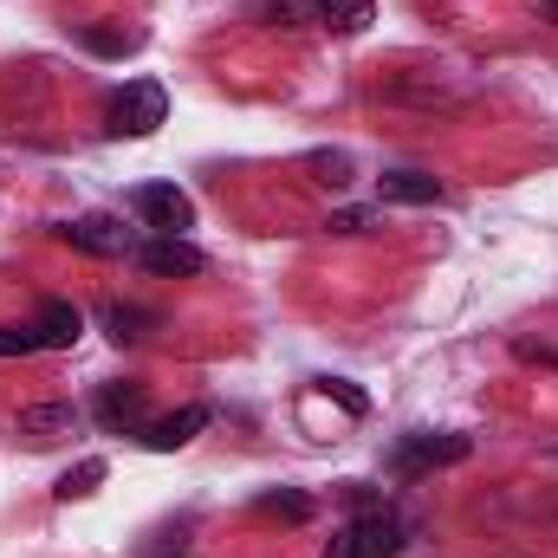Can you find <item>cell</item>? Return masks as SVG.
Segmentation results:
<instances>
[{
    "instance_id": "cell-8",
    "label": "cell",
    "mask_w": 558,
    "mask_h": 558,
    "mask_svg": "<svg viewBox=\"0 0 558 558\" xmlns=\"http://www.w3.org/2000/svg\"><path fill=\"white\" fill-rule=\"evenodd\" d=\"M33 331H39V351H72V344H78V331H85V318H78V305L46 299V305L33 312Z\"/></svg>"
},
{
    "instance_id": "cell-3",
    "label": "cell",
    "mask_w": 558,
    "mask_h": 558,
    "mask_svg": "<svg viewBox=\"0 0 558 558\" xmlns=\"http://www.w3.org/2000/svg\"><path fill=\"white\" fill-rule=\"evenodd\" d=\"M137 267L149 279H195V274H208V254L189 247L182 234H149L137 247Z\"/></svg>"
},
{
    "instance_id": "cell-12",
    "label": "cell",
    "mask_w": 558,
    "mask_h": 558,
    "mask_svg": "<svg viewBox=\"0 0 558 558\" xmlns=\"http://www.w3.org/2000/svg\"><path fill=\"white\" fill-rule=\"evenodd\" d=\"M312 7H318V20L331 33H364L377 20V0H312Z\"/></svg>"
},
{
    "instance_id": "cell-4",
    "label": "cell",
    "mask_w": 558,
    "mask_h": 558,
    "mask_svg": "<svg viewBox=\"0 0 558 558\" xmlns=\"http://www.w3.org/2000/svg\"><path fill=\"white\" fill-rule=\"evenodd\" d=\"M92 416H98L105 435H143V422H149V390H143V384H105L98 403H92Z\"/></svg>"
},
{
    "instance_id": "cell-5",
    "label": "cell",
    "mask_w": 558,
    "mask_h": 558,
    "mask_svg": "<svg viewBox=\"0 0 558 558\" xmlns=\"http://www.w3.org/2000/svg\"><path fill=\"white\" fill-rule=\"evenodd\" d=\"M78 254H98V260H118V254H137V241H131V228L118 221V215H78V221H65L59 228Z\"/></svg>"
},
{
    "instance_id": "cell-2",
    "label": "cell",
    "mask_w": 558,
    "mask_h": 558,
    "mask_svg": "<svg viewBox=\"0 0 558 558\" xmlns=\"http://www.w3.org/2000/svg\"><path fill=\"white\" fill-rule=\"evenodd\" d=\"M131 208H137V221L149 234H182V228H195V202H189L175 182H143L137 195H131Z\"/></svg>"
},
{
    "instance_id": "cell-10",
    "label": "cell",
    "mask_w": 558,
    "mask_h": 558,
    "mask_svg": "<svg viewBox=\"0 0 558 558\" xmlns=\"http://www.w3.org/2000/svg\"><path fill=\"white\" fill-rule=\"evenodd\" d=\"M377 195H384V202L428 208V202H441V182H435V175H422V169H390V175H377Z\"/></svg>"
},
{
    "instance_id": "cell-7",
    "label": "cell",
    "mask_w": 558,
    "mask_h": 558,
    "mask_svg": "<svg viewBox=\"0 0 558 558\" xmlns=\"http://www.w3.org/2000/svg\"><path fill=\"white\" fill-rule=\"evenodd\" d=\"M461 454H468V435H410L397 448V474L410 481L422 468H441V461H461Z\"/></svg>"
},
{
    "instance_id": "cell-15",
    "label": "cell",
    "mask_w": 558,
    "mask_h": 558,
    "mask_svg": "<svg viewBox=\"0 0 558 558\" xmlns=\"http://www.w3.org/2000/svg\"><path fill=\"white\" fill-rule=\"evenodd\" d=\"M260 513L305 526V520H312V494H299V487H279V494H267V500H260Z\"/></svg>"
},
{
    "instance_id": "cell-21",
    "label": "cell",
    "mask_w": 558,
    "mask_h": 558,
    "mask_svg": "<svg viewBox=\"0 0 558 558\" xmlns=\"http://www.w3.org/2000/svg\"><path fill=\"white\" fill-rule=\"evenodd\" d=\"M546 20H553V26H558V0H546Z\"/></svg>"
},
{
    "instance_id": "cell-14",
    "label": "cell",
    "mask_w": 558,
    "mask_h": 558,
    "mask_svg": "<svg viewBox=\"0 0 558 558\" xmlns=\"http://www.w3.org/2000/svg\"><path fill=\"white\" fill-rule=\"evenodd\" d=\"M305 169H312V175H318L325 189H344L357 162H351V149H312V156H305Z\"/></svg>"
},
{
    "instance_id": "cell-19",
    "label": "cell",
    "mask_w": 558,
    "mask_h": 558,
    "mask_svg": "<svg viewBox=\"0 0 558 558\" xmlns=\"http://www.w3.org/2000/svg\"><path fill=\"white\" fill-rule=\"evenodd\" d=\"M325 390H331V397H338V403H344V410H351V416H364V397H357V390H351V384H338V377H331V384H325Z\"/></svg>"
},
{
    "instance_id": "cell-9",
    "label": "cell",
    "mask_w": 558,
    "mask_h": 558,
    "mask_svg": "<svg viewBox=\"0 0 558 558\" xmlns=\"http://www.w3.org/2000/svg\"><path fill=\"white\" fill-rule=\"evenodd\" d=\"M72 428H78V410H72V403H33V410H20V435H26L33 448L59 441V435H72Z\"/></svg>"
},
{
    "instance_id": "cell-18",
    "label": "cell",
    "mask_w": 558,
    "mask_h": 558,
    "mask_svg": "<svg viewBox=\"0 0 558 558\" xmlns=\"http://www.w3.org/2000/svg\"><path fill=\"white\" fill-rule=\"evenodd\" d=\"M33 351H39L33 318H26V325H0V357H33Z\"/></svg>"
},
{
    "instance_id": "cell-11",
    "label": "cell",
    "mask_w": 558,
    "mask_h": 558,
    "mask_svg": "<svg viewBox=\"0 0 558 558\" xmlns=\"http://www.w3.org/2000/svg\"><path fill=\"white\" fill-rule=\"evenodd\" d=\"M241 7H247V20H260V26H286V33H299V26L318 20L312 0H241Z\"/></svg>"
},
{
    "instance_id": "cell-6",
    "label": "cell",
    "mask_w": 558,
    "mask_h": 558,
    "mask_svg": "<svg viewBox=\"0 0 558 558\" xmlns=\"http://www.w3.org/2000/svg\"><path fill=\"white\" fill-rule=\"evenodd\" d=\"M208 422H215V410H208V403H189V410H175V416L143 422V448H156V454H175V448H189V441H195Z\"/></svg>"
},
{
    "instance_id": "cell-20",
    "label": "cell",
    "mask_w": 558,
    "mask_h": 558,
    "mask_svg": "<svg viewBox=\"0 0 558 558\" xmlns=\"http://www.w3.org/2000/svg\"><path fill=\"white\" fill-rule=\"evenodd\" d=\"M325 558H357V539H351V526H338V539H331V553Z\"/></svg>"
},
{
    "instance_id": "cell-16",
    "label": "cell",
    "mask_w": 558,
    "mask_h": 558,
    "mask_svg": "<svg viewBox=\"0 0 558 558\" xmlns=\"http://www.w3.org/2000/svg\"><path fill=\"white\" fill-rule=\"evenodd\" d=\"M98 481H105V461H78L72 474H59V500H85V494H98Z\"/></svg>"
},
{
    "instance_id": "cell-13",
    "label": "cell",
    "mask_w": 558,
    "mask_h": 558,
    "mask_svg": "<svg viewBox=\"0 0 558 558\" xmlns=\"http://www.w3.org/2000/svg\"><path fill=\"white\" fill-rule=\"evenodd\" d=\"M149 312L143 305H105V331H111V344H137V338H149Z\"/></svg>"
},
{
    "instance_id": "cell-17",
    "label": "cell",
    "mask_w": 558,
    "mask_h": 558,
    "mask_svg": "<svg viewBox=\"0 0 558 558\" xmlns=\"http://www.w3.org/2000/svg\"><path fill=\"white\" fill-rule=\"evenodd\" d=\"M325 228L331 234H371V228H384V208H338Z\"/></svg>"
},
{
    "instance_id": "cell-1",
    "label": "cell",
    "mask_w": 558,
    "mask_h": 558,
    "mask_svg": "<svg viewBox=\"0 0 558 558\" xmlns=\"http://www.w3.org/2000/svg\"><path fill=\"white\" fill-rule=\"evenodd\" d=\"M162 118H169V92H162L156 78H131V85L111 98L105 131H111V137H149Z\"/></svg>"
}]
</instances>
